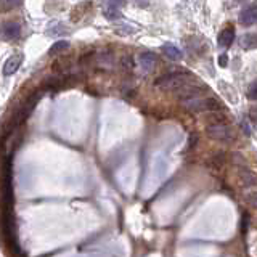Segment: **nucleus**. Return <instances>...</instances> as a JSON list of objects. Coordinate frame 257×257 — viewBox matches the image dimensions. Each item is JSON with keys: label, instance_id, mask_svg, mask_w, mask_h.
Masks as SVG:
<instances>
[{"label": "nucleus", "instance_id": "obj_1", "mask_svg": "<svg viewBox=\"0 0 257 257\" xmlns=\"http://www.w3.org/2000/svg\"><path fill=\"white\" fill-rule=\"evenodd\" d=\"M180 103H182V106L188 111H193V113H203V111H214V113H217V111L224 109V105L219 98H214V97H193V98H185V100H180Z\"/></svg>", "mask_w": 257, "mask_h": 257}, {"label": "nucleus", "instance_id": "obj_2", "mask_svg": "<svg viewBox=\"0 0 257 257\" xmlns=\"http://www.w3.org/2000/svg\"><path fill=\"white\" fill-rule=\"evenodd\" d=\"M191 74L188 71H175V73H169L166 76H161V77L156 80V87L163 89V90H174L177 92L182 87H185L186 84H190Z\"/></svg>", "mask_w": 257, "mask_h": 257}, {"label": "nucleus", "instance_id": "obj_3", "mask_svg": "<svg viewBox=\"0 0 257 257\" xmlns=\"http://www.w3.org/2000/svg\"><path fill=\"white\" fill-rule=\"evenodd\" d=\"M206 134H208L209 138L215 140V142L220 143H230L235 140V134L228 125L224 122H212L206 127Z\"/></svg>", "mask_w": 257, "mask_h": 257}, {"label": "nucleus", "instance_id": "obj_4", "mask_svg": "<svg viewBox=\"0 0 257 257\" xmlns=\"http://www.w3.org/2000/svg\"><path fill=\"white\" fill-rule=\"evenodd\" d=\"M238 21L241 26H244V28H249V26L257 24V2L249 5L248 8H244L243 12L240 13Z\"/></svg>", "mask_w": 257, "mask_h": 257}, {"label": "nucleus", "instance_id": "obj_5", "mask_svg": "<svg viewBox=\"0 0 257 257\" xmlns=\"http://www.w3.org/2000/svg\"><path fill=\"white\" fill-rule=\"evenodd\" d=\"M2 37L3 40H7V42H15V40H18L21 37V26L15 21L5 23L2 26Z\"/></svg>", "mask_w": 257, "mask_h": 257}, {"label": "nucleus", "instance_id": "obj_6", "mask_svg": "<svg viewBox=\"0 0 257 257\" xmlns=\"http://www.w3.org/2000/svg\"><path fill=\"white\" fill-rule=\"evenodd\" d=\"M23 60H24L23 53H15V55H12V57H10L7 61L3 63V69H2L3 76H12V74L16 73L18 69H19V66H21Z\"/></svg>", "mask_w": 257, "mask_h": 257}, {"label": "nucleus", "instance_id": "obj_7", "mask_svg": "<svg viewBox=\"0 0 257 257\" xmlns=\"http://www.w3.org/2000/svg\"><path fill=\"white\" fill-rule=\"evenodd\" d=\"M235 28L233 26H227V28H224L220 31V34H219V45L220 47H230L231 44H233V40H235Z\"/></svg>", "mask_w": 257, "mask_h": 257}, {"label": "nucleus", "instance_id": "obj_8", "mask_svg": "<svg viewBox=\"0 0 257 257\" xmlns=\"http://www.w3.org/2000/svg\"><path fill=\"white\" fill-rule=\"evenodd\" d=\"M161 50H163L166 57H167L169 60H172V61H180V60L183 58L182 50H180L179 47H175L174 44H164L163 47H161Z\"/></svg>", "mask_w": 257, "mask_h": 257}, {"label": "nucleus", "instance_id": "obj_9", "mask_svg": "<svg viewBox=\"0 0 257 257\" xmlns=\"http://www.w3.org/2000/svg\"><path fill=\"white\" fill-rule=\"evenodd\" d=\"M238 174H240V180L243 182L244 186H254V185L257 183L256 174H254L251 169H248V167H240Z\"/></svg>", "mask_w": 257, "mask_h": 257}, {"label": "nucleus", "instance_id": "obj_10", "mask_svg": "<svg viewBox=\"0 0 257 257\" xmlns=\"http://www.w3.org/2000/svg\"><path fill=\"white\" fill-rule=\"evenodd\" d=\"M138 63L143 68V71H151L156 64V57L153 53H142L138 57Z\"/></svg>", "mask_w": 257, "mask_h": 257}, {"label": "nucleus", "instance_id": "obj_11", "mask_svg": "<svg viewBox=\"0 0 257 257\" xmlns=\"http://www.w3.org/2000/svg\"><path fill=\"white\" fill-rule=\"evenodd\" d=\"M241 47L244 50H251V48H256L257 47V36L256 34H244L243 37L240 40Z\"/></svg>", "mask_w": 257, "mask_h": 257}, {"label": "nucleus", "instance_id": "obj_12", "mask_svg": "<svg viewBox=\"0 0 257 257\" xmlns=\"http://www.w3.org/2000/svg\"><path fill=\"white\" fill-rule=\"evenodd\" d=\"M68 48H69V42H68V40H58V42H55L52 47H50L48 55H50V57H55V55L63 53L64 50H68Z\"/></svg>", "mask_w": 257, "mask_h": 257}, {"label": "nucleus", "instance_id": "obj_13", "mask_svg": "<svg viewBox=\"0 0 257 257\" xmlns=\"http://www.w3.org/2000/svg\"><path fill=\"white\" fill-rule=\"evenodd\" d=\"M87 8H90V2H85L82 5H79L77 8H74L73 13H71V19H73V21H79V19L82 18L85 13H87Z\"/></svg>", "mask_w": 257, "mask_h": 257}, {"label": "nucleus", "instance_id": "obj_14", "mask_svg": "<svg viewBox=\"0 0 257 257\" xmlns=\"http://www.w3.org/2000/svg\"><path fill=\"white\" fill-rule=\"evenodd\" d=\"M53 71H66L68 68H71V60H68V58H60L57 60V61L53 63Z\"/></svg>", "mask_w": 257, "mask_h": 257}, {"label": "nucleus", "instance_id": "obj_15", "mask_svg": "<svg viewBox=\"0 0 257 257\" xmlns=\"http://www.w3.org/2000/svg\"><path fill=\"white\" fill-rule=\"evenodd\" d=\"M105 16H106L108 19H119L122 15H121L119 12V8H116V7H109L108 8H105Z\"/></svg>", "mask_w": 257, "mask_h": 257}, {"label": "nucleus", "instance_id": "obj_16", "mask_svg": "<svg viewBox=\"0 0 257 257\" xmlns=\"http://www.w3.org/2000/svg\"><path fill=\"white\" fill-rule=\"evenodd\" d=\"M21 3H23V0H2V10L3 12H8V10L19 7Z\"/></svg>", "mask_w": 257, "mask_h": 257}, {"label": "nucleus", "instance_id": "obj_17", "mask_svg": "<svg viewBox=\"0 0 257 257\" xmlns=\"http://www.w3.org/2000/svg\"><path fill=\"white\" fill-rule=\"evenodd\" d=\"M246 97H248L249 100H253V102L257 100V79L249 84L248 90H246Z\"/></svg>", "mask_w": 257, "mask_h": 257}, {"label": "nucleus", "instance_id": "obj_18", "mask_svg": "<svg viewBox=\"0 0 257 257\" xmlns=\"http://www.w3.org/2000/svg\"><path fill=\"white\" fill-rule=\"evenodd\" d=\"M122 68H125V69H132V68H134L132 58H130V57H124V58H122Z\"/></svg>", "mask_w": 257, "mask_h": 257}, {"label": "nucleus", "instance_id": "obj_19", "mask_svg": "<svg viewBox=\"0 0 257 257\" xmlns=\"http://www.w3.org/2000/svg\"><path fill=\"white\" fill-rule=\"evenodd\" d=\"M125 2H127V0H108V3L111 5V7H116V8L124 7Z\"/></svg>", "mask_w": 257, "mask_h": 257}, {"label": "nucleus", "instance_id": "obj_20", "mask_svg": "<svg viewBox=\"0 0 257 257\" xmlns=\"http://www.w3.org/2000/svg\"><path fill=\"white\" fill-rule=\"evenodd\" d=\"M220 87H222V90H225V87H227V84L225 82H220ZM230 95H231V97H233V100H235V102H236V95H235V90L233 89H228V90H227V97H230Z\"/></svg>", "mask_w": 257, "mask_h": 257}, {"label": "nucleus", "instance_id": "obj_21", "mask_svg": "<svg viewBox=\"0 0 257 257\" xmlns=\"http://www.w3.org/2000/svg\"><path fill=\"white\" fill-rule=\"evenodd\" d=\"M196 142H198V135L196 134H191L190 135V142H188V147L193 150L195 147H196Z\"/></svg>", "mask_w": 257, "mask_h": 257}, {"label": "nucleus", "instance_id": "obj_22", "mask_svg": "<svg viewBox=\"0 0 257 257\" xmlns=\"http://www.w3.org/2000/svg\"><path fill=\"white\" fill-rule=\"evenodd\" d=\"M227 63H228V57H227L225 53H222V55H220V58H219L220 68H227Z\"/></svg>", "mask_w": 257, "mask_h": 257}, {"label": "nucleus", "instance_id": "obj_23", "mask_svg": "<svg viewBox=\"0 0 257 257\" xmlns=\"http://www.w3.org/2000/svg\"><path fill=\"white\" fill-rule=\"evenodd\" d=\"M249 119L253 121L254 124H257V106H256V108H251V111H249Z\"/></svg>", "mask_w": 257, "mask_h": 257}, {"label": "nucleus", "instance_id": "obj_24", "mask_svg": "<svg viewBox=\"0 0 257 257\" xmlns=\"http://www.w3.org/2000/svg\"><path fill=\"white\" fill-rule=\"evenodd\" d=\"M241 129H243L244 134L249 137V135H251V129H249V125H248V122H246V121H243V122H241Z\"/></svg>", "mask_w": 257, "mask_h": 257}, {"label": "nucleus", "instance_id": "obj_25", "mask_svg": "<svg viewBox=\"0 0 257 257\" xmlns=\"http://www.w3.org/2000/svg\"><path fill=\"white\" fill-rule=\"evenodd\" d=\"M249 203L254 206V208H257V193H253V195H249Z\"/></svg>", "mask_w": 257, "mask_h": 257}]
</instances>
